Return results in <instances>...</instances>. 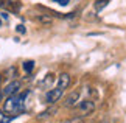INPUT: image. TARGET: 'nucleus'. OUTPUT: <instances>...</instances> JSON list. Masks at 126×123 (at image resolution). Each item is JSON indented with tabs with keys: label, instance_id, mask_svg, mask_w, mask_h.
<instances>
[{
	"label": "nucleus",
	"instance_id": "obj_1",
	"mask_svg": "<svg viewBox=\"0 0 126 123\" xmlns=\"http://www.w3.org/2000/svg\"><path fill=\"white\" fill-rule=\"evenodd\" d=\"M25 95H27V93H25ZM25 95H19V93H16V95L8 97L6 100H5V103H3V112L8 114V115H11V117L19 115L23 111Z\"/></svg>",
	"mask_w": 126,
	"mask_h": 123
},
{
	"label": "nucleus",
	"instance_id": "obj_2",
	"mask_svg": "<svg viewBox=\"0 0 126 123\" xmlns=\"http://www.w3.org/2000/svg\"><path fill=\"white\" fill-rule=\"evenodd\" d=\"M62 93H64V90L59 89V87H55V89H50L47 93H45V101L48 103V105H53V103L59 101Z\"/></svg>",
	"mask_w": 126,
	"mask_h": 123
},
{
	"label": "nucleus",
	"instance_id": "obj_3",
	"mask_svg": "<svg viewBox=\"0 0 126 123\" xmlns=\"http://www.w3.org/2000/svg\"><path fill=\"white\" fill-rule=\"evenodd\" d=\"M19 90H20V81L14 80V81H11V83H8L2 92H3L5 97H11V95H16V93H19Z\"/></svg>",
	"mask_w": 126,
	"mask_h": 123
},
{
	"label": "nucleus",
	"instance_id": "obj_4",
	"mask_svg": "<svg viewBox=\"0 0 126 123\" xmlns=\"http://www.w3.org/2000/svg\"><path fill=\"white\" fill-rule=\"evenodd\" d=\"M94 109H95V103L92 100H83V101H79V105H78V111L83 112V115L90 114Z\"/></svg>",
	"mask_w": 126,
	"mask_h": 123
},
{
	"label": "nucleus",
	"instance_id": "obj_5",
	"mask_svg": "<svg viewBox=\"0 0 126 123\" xmlns=\"http://www.w3.org/2000/svg\"><path fill=\"white\" fill-rule=\"evenodd\" d=\"M70 84H72V78H70L69 73H61V75L58 76V87H59V89L65 90L67 87H70Z\"/></svg>",
	"mask_w": 126,
	"mask_h": 123
},
{
	"label": "nucleus",
	"instance_id": "obj_6",
	"mask_svg": "<svg viewBox=\"0 0 126 123\" xmlns=\"http://www.w3.org/2000/svg\"><path fill=\"white\" fill-rule=\"evenodd\" d=\"M79 100V92L78 90H75V92H72L69 97H67V100H65V103L64 105L67 106V107H72V106H75L76 105V101Z\"/></svg>",
	"mask_w": 126,
	"mask_h": 123
},
{
	"label": "nucleus",
	"instance_id": "obj_7",
	"mask_svg": "<svg viewBox=\"0 0 126 123\" xmlns=\"http://www.w3.org/2000/svg\"><path fill=\"white\" fill-rule=\"evenodd\" d=\"M110 2V0H95V3H94V6H95V9L96 11H101L103 8H106L108 6V3Z\"/></svg>",
	"mask_w": 126,
	"mask_h": 123
},
{
	"label": "nucleus",
	"instance_id": "obj_8",
	"mask_svg": "<svg viewBox=\"0 0 126 123\" xmlns=\"http://www.w3.org/2000/svg\"><path fill=\"white\" fill-rule=\"evenodd\" d=\"M22 67H23V70H25L27 73H30L33 69H34V61H25Z\"/></svg>",
	"mask_w": 126,
	"mask_h": 123
},
{
	"label": "nucleus",
	"instance_id": "obj_9",
	"mask_svg": "<svg viewBox=\"0 0 126 123\" xmlns=\"http://www.w3.org/2000/svg\"><path fill=\"white\" fill-rule=\"evenodd\" d=\"M14 119V117H11V115H6V114H3L2 111H0V123H9Z\"/></svg>",
	"mask_w": 126,
	"mask_h": 123
},
{
	"label": "nucleus",
	"instance_id": "obj_10",
	"mask_svg": "<svg viewBox=\"0 0 126 123\" xmlns=\"http://www.w3.org/2000/svg\"><path fill=\"white\" fill-rule=\"evenodd\" d=\"M51 2H55V3H58V5H62V6H65V5L70 2V0H51Z\"/></svg>",
	"mask_w": 126,
	"mask_h": 123
},
{
	"label": "nucleus",
	"instance_id": "obj_11",
	"mask_svg": "<svg viewBox=\"0 0 126 123\" xmlns=\"http://www.w3.org/2000/svg\"><path fill=\"white\" fill-rule=\"evenodd\" d=\"M16 30H17L19 33H25V27H23V25H17Z\"/></svg>",
	"mask_w": 126,
	"mask_h": 123
},
{
	"label": "nucleus",
	"instance_id": "obj_12",
	"mask_svg": "<svg viewBox=\"0 0 126 123\" xmlns=\"http://www.w3.org/2000/svg\"><path fill=\"white\" fill-rule=\"evenodd\" d=\"M2 19H5V20H6V19H8V14H6V13H2Z\"/></svg>",
	"mask_w": 126,
	"mask_h": 123
},
{
	"label": "nucleus",
	"instance_id": "obj_13",
	"mask_svg": "<svg viewBox=\"0 0 126 123\" xmlns=\"http://www.w3.org/2000/svg\"><path fill=\"white\" fill-rule=\"evenodd\" d=\"M3 97H5V95H3V92H2V90H0V103H2V101H3Z\"/></svg>",
	"mask_w": 126,
	"mask_h": 123
},
{
	"label": "nucleus",
	"instance_id": "obj_14",
	"mask_svg": "<svg viewBox=\"0 0 126 123\" xmlns=\"http://www.w3.org/2000/svg\"><path fill=\"white\" fill-rule=\"evenodd\" d=\"M0 84H2V73H0Z\"/></svg>",
	"mask_w": 126,
	"mask_h": 123
},
{
	"label": "nucleus",
	"instance_id": "obj_15",
	"mask_svg": "<svg viewBox=\"0 0 126 123\" xmlns=\"http://www.w3.org/2000/svg\"><path fill=\"white\" fill-rule=\"evenodd\" d=\"M0 25H2V20H0Z\"/></svg>",
	"mask_w": 126,
	"mask_h": 123
}]
</instances>
